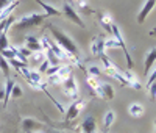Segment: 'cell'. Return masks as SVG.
Instances as JSON below:
<instances>
[{
  "mask_svg": "<svg viewBox=\"0 0 156 133\" xmlns=\"http://www.w3.org/2000/svg\"><path fill=\"white\" fill-rule=\"evenodd\" d=\"M47 28L48 31L53 35V39H55V42H58L64 50H66L69 55H72L78 63L81 64V55H80V50H78V46L73 42V39L67 35V33H64L62 30L56 28V27L53 24H47Z\"/></svg>",
  "mask_w": 156,
  "mask_h": 133,
  "instance_id": "obj_1",
  "label": "cell"
},
{
  "mask_svg": "<svg viewBox=\"0 0 156 133\" xmlns=\"http://www.w3.org/2000/svg\"><path fill=\"white\" fill-rule=\"evenodd\" d=\"M39 42H41V46H42V50H50V52H53L55 55H56V58L59 60V61H69V63H75L80 69H83V71H86L84 68H83V64H80L78 63L72 55H69V53L64 50L58 42H55V39L53 38H48V36H42L41 39H39Z\"/></svg>",
  "mask_w": 156,
  "mask_h": 133,
  "instance_id": "obj_2",
  "label": "cell"
},
{
  "mask_svg": "<svg viewBox=\"0 0 156 133\" xmlns=\"http://www.w3.org/2000/svg\"><path fill=\"white\" fill-rule=\"evenodd\" d=\"M47 14L45 13H28V14L22 16L20 19H17L14 22V28L16 30H27V28H31V27H37L47 20Z\"/></svg>",
  "mask_w": 156,
  "mask_h": 133,
  "instance_id": "obj_3",
  "label": "cell"
},
{
  "mask_svg": "<svg viewBox=\"0 0 156 133\" xmlns=\"http://www.w3.org/2000/svg\"><path fill=\"white\" fill-rule=\"evenodd\" d=\"M100 60H101V63H103V68H105L106 74L111 75L114 80H117V82H119L120 85L125 86V85H126V80H125V77H123V71H120L119 68H117L115 63H112L111 58H108L106 55H101Z\"/></svg>",
  "mask_w": 156,
  "mask_h": 133,
  "instance_id": "obj_4",
  "label": "cell"
},
{
  "mask_svg": "<svg viewBox=\"0 0 156 133\" xmlns=\"http://www.w3.org/2000/svg\"><path fill=\"white\" fill-rule=\"evenodd\" d=\"M17 72H19V75H22L25 80H27V83L34 89H41V85L45 82V80L42 78V75L37 71H31L30 68H20Z\"/></svg>",
  "mask_w": 156,
  "mask_h": 133,
  "instance_id": "obj_5",
  "label": "cell"
},
{
  "mask_svg": "<svg viewBox=\"0 0 156 133\" xmlns=\"http://www.w3.org/2000/svg\"><path fill=\"white\" fill-rule=\"evenodd\" d=\"M62 92L69 100H76L78 96H80V89H78V83H76V78L73 75H70L66 82L62 83Z\"/></svg>",
  "mask_w": 156,
  "mask_h": 133,
  "instance_id": "obj_6",
  "label": "cell"
},
{
  "mask_svg": "<svg viewBox=\"0 0 156 133\" xmlns=\"http://www.w3.org/2000/svg\"><path fill=\"white\" fill-rule=\"evenodd\" d=\"M70 75H72V66L70 64H61L59 71L56 74L48 77V83H51V85H62Z\"/></svg>",
  "mask_w": 156,
  "mask_h": 133,
  "instance_id": "obj_7",
  "label": "cell"
},
{
  "mask_svg": "<svg viewBox=\"0 0 156 133\" xmlns=\"http://www.w3.org/2000/svg\"><path fill=\"white\" fill-rule=\"evenodd\" d=\"M111 35H112V38L115 39L117 42H119V47L123 50V53H125V58H126V64H128V69H131L133 68V58L129 57V53H128V50H126V46H125V42H123V38H122V33H120V30H119V27L117 25H111Z\"/></svg>",
  "mask_w": 156,
  "mask_h": 133,
  "instance_id": "obj_8",
  "label": "cell"
},
{
  "mask_svg": "<svg viewBox=\"0 0 156 133\" xmlns=\"http://www.w3.org/2000/svg\"><path fill=\"white\" fill-rule=\"evenodd\" d=\"M87 105V100H84V99H76L70 106H69V110L66 111V119L64 121L66 122H70V121H73V119H76L78 116H80V113L83 111V108Z\"/></svg>",
  "mask_w": 156,
  "mask_h": 133,
  "instance_id": "obj_9",
  "label": "cell"
},
{
  "mask_svg": "<svg viewBox=\"0 0 156 133\" xmlns=\"http://www.w3.org/2000/svg\"><path fill=\"white\" fill-rule=\"evenodd\" d=\"M62 14L66 16L69 20H72L73 24H76L78 27H81V28H84V27H86L84 22H83V19L80 17V14L76 13V9H75L70 3H67V2L62 5Z\"/></svg>",
  "mask_w": 156,
  "mask_h": 133,
  "instance_id": "obj_10",
  "label": "cell"
},
{
  "mask_svg": "<svg viewBox=\"0 0 156 133\" xmlns=\"http://www.w3.org/2000/svg\"><path fill=\"white\" fill-rule=\"evenodd\" d=\"M90 52H92L94 57H101L105 55V38H103L101 35L100 36H95L92 39V44H90Z\"/></svg>",
  "mask_w": 156,
  "mask_h": 133,
  "instance_id": "obj_11",
  "label": "cell"
},
{
  "mask_svg": "<svg viewBox=\"0 0 156 133\" xmlns=\"http://www.w3.org/2000/svg\"><path fill=\"white\" fill-rule=\"evenodd\" d=\"M95 13V16L98 17V22L100 25L103 27V30H105L106 33L111 35V25H112V17L108 14L106 11H94Z\"/></svg>",
  "mask_w": 156,
  "mask_h": 133,
  "instance_id": "obj_12",
  "label": "cell"
},
{
  "mask_svg": "<svg viewBox=\"0 0 156 133\" xmlns=\"http://www.w3.org/2000/svg\"><path fill=\"white\" fill-rule=\"evenodd\" d=\"M80 131L81 133H97V122L94 116L84 117V121L80 124Z\"/></svg>",
  "mask_w": 156,
  "mask_h": 133,
  "instance_id": "obj_13",
  "label": "cell"
},
{
  "mask_svg": "<svg viewBox=\"0 0 156 133\" xmlns=\"http://www.w3.org/2000/svg\"><path fill=\"white\" fill-rule=\"evenodd\" d=\"M156 66V47L150 49L148 53L145 55V66H144V74L145 75H150L151 69Z\"/></svg>",
  "mask_w": 156,
  "mask_h": 133,
  "instance_id": "obj_14",
  "label": "cell"
},
{
  "mask_svg": "<svg viewBox=\"0 0 156 133\" xmlns=\"http://www.w3.org/2000/svg\"><path fill=\"white\" fill-rule=\"evenodd\" d=\"M154 6H156V0H147V2L144 3V6H142L140 13L137 14V24H144L145 19H147L148 14H150V11H151Z\"/></svg>",
  "mask_w": 156,
  "mask_h": 133,
  "instance_id": "obj_15",
  "label": "cell"
},
{
  "mask_svg": "<svg viewBox=\"0 0 156 133\" xmlns=\"http://www.w3.org/2000/svg\"><path fill=\"white\" fill-rule=\"evenodd\" d=\"M123 77H125V80H126V85H128V86H131V88L136 89V91L142 89V83L139 82L137 75L133 74V72H129V69L123 71Z\"/></svg>",
  "mask_w": 156,
  "mask_h": 133,
  "instance_id": "obj_16",
  "label": "cell"
},
{
  "mask_svg": "<svg viewBox=\"0 0 156 133\" xmlns=\"http://www.w3.org/2000/svg\"><path fill=\"white\" fill-rule=\"evenodd\" d=\"M25 47L30 52H39L42 50V46L39 42V38L36 36H25Z\"/></svg>",
  "mask_w": 156,
  "mask_h": 133,
  "instance_id": "obj_17",
  "label": "cell"
},
{
  "mask_svg": "<svg viewBox=\"0 0 156 133\" xmlns=\"http://www.w3.org/2000/svg\"><path fill=\"white\" fill-rule=\"evenodd\" d=\"M100 97L101 99H106V100H112L114 99V88L108 83H100Z\"/></svg>",
  "mask_w": 156,
  "mask_h": 133,
  "instance_id": "obj_18",
  "label": "cell"
},
{
  "mask_svg": "<svg viewBox=\"0 0 156 133\" xmlns=\"http://www.w3.org/2000/svg\"><path fill=\"white\" fill-rule=\"evenodd\" d=\"M128 113L131 117H142L145 114V108L140 103H131L128 106Z\"/></svg>",
  "mask_w": 156,
  "mask_h": 133,
  "instance_id": "obj_19",
  "label": "cell"
},
{
  "mask_svg": "<svg viewBox=\"0 0 156 133\" xmlns=\"http://www.w3.org/2000/svg\"><path fill=\"white\" fill-rule=\"evenodd\" d=\"M36 3L42 6V9L45 11V14H47V16H61V14H62V13H61V11H58L55 6H51V5H48V3L42 2V0H36Z\"/></svg>",
  "mask_w": 156,
  "mask_h": 133,
  "instance_id": "obj_20",
  "label": "cell"
},
{
  "mask_svg": "<svg viewBox=\"0 0 156 133\" xmlns=\"http://www.w3.org/2000/svg\"><path fill=\"white\" fill-rule=\"evenodd\" d=\"M14 86H16L14 80H12L11 77H9V78H6V85H5V97H3V106H6L8 100L11 99V91H12V88H14Z\"/></svg>",
  "mask_w": 156,
  "mask_h": 133,
  "instance_id": "obj_21",
  "label": "cell"
},
{
  "mask_svg": "<svg viewBox=\"0 0 156 133\" xmlns=\"http://www.w3.org/2000/svg\"><path fill=\"white\" fill-rule=\"evenodd\" d=\"M114 121H115V113H114L112 110H108L106 114L103 116V127H105L106 131L111 128V125L114 124Z\"/></svg>",
  "mask_w": 156,
  "mask_h": 133,
  "instance_id": "obj_22",
  "label": "cell"
},
{
  "mask_svg": "<svg viewBox=\"0 0 156 133\" xmlns=\"http://www.w3.org/2000/svg\"><path fill=\"white\" fill-rule=\"evenodd\" d=\"M73 3L78 6V9H80L81 13H84V14H92L94 9L89 6L87 0H73Z\"/></svg>",
  "mask_w": 156,
  "mask_h": 133,
  "instance_id": "obj_23",
  "label": "cell"
},
{
  "mask_svg": "<svg viewBox=\"0 0 156 133\" xmlns=\"http://www.w3.org/2000/svg\"><path fill=\"white\" fill-rule=\"evenodd\" d=\"M14 22H16L14 16H9V17H6L5 20H2V22H0V33H8L9 27L14 25Z\"/></svg>",
  "mask_w": 156,
  "mask_h": 133,
  "instance_id": "obj_24",
  "label": "cell"
},
{
  "mask_svg": "<svg viewBox=\"0 0 156 133\" xmlns=\"http://www.w3.org/2000/svg\"><path fill=\"white\" fill-rule=\"evenodd\" d=\"M17 52H19V49H16V47H8L6 50H3L2 53H0V55H2L5 60H12V58H16Z\"/></svg>",
  "mask_w": 156,
  "mask_h": 133,
  "instance_id": "obj_25",
  "label": "cell"
},
{
  "mask_svg": "<svg viewBox=\"0 0 156 133\" xmlns=\"http://www.w3.org/2000/svg\"><path fill=\"white\" fill-rule=\"evenodd\" d=\"M44 53H45V60L50 63V66H58V64H61V61L56 58V55L53 52H50V50H44Z\"/></svg>",
  "mask_w": 156,
  "mask_h": 133,
  "instance_id": "obj_26",
  "label": "cell"
},
{
  "mask_svg": "<svg viewBox=\"0 0 156 133\" xmlns=\"http://www.w3.org/2000/svg\"><path fill=\"white\" fill-rule=\"evenodd\" d=\"M0 69H2V72H3V75H5L6 78L11 77V72H9V63H8V60H5L2 55H0Z\"/></svg>",
  "mask_w": 156,
  "mask_h": 133,
  "instance_id": "obj_27",
  "label": "cell"
},
{
  "mask_svg": "<svg viewBox=\"0 0 156 133\" xmlns=\"http://www.w3.org/2000/svg\"><path fill=\"white\" fill-rule=\"evenodd\" d=\"M30 60H31L33 63H36V64H41V63L45 60V53H44V50L33 52V53H31V57H30Z\"/></svg>",
  "mask_w": 156,
  "mask_h": 133,
  "instance_id": "obj_28",
  "label": "cell"
},
{
  "mask_svg": "<svg viewBox=\"0 0 156 133\" xmlns=\"http://www.w3.org/2000/svg\"><path fill=\"white\" fill-rule=\"evenodd\" d=\"M9 47V42H8V35L6 33H0V53L3 50H6Z\"/></svg>",
  "mask_w": 156,
  "mask_h": 133,
  "instance_id": "obj_29",
  "label": "cell"
},
{
  "mask_svg": "<svg viewBox=\"0 0 156 133\" xmlns=\"http://www.w3.org/2000/svg\"><path fill=\"white\" fill-rule=\"evenodd\" d=\"M84 74H87V75H90V77H94V78H98L100 77V69L97 68V66H89V68L84 71Z\"/></svg>",
  "mask_w": 156,
  "mask_h": 133,
  "instance_id": "obj_30",
  "label": "cell"
},
{
  "mask_svg": "<svg viewBox=\"0 0 156 133\" xmlns=\"http://www.w3.org/2000/svg\"><path fill=\"white\" fill-rule=\"evenodd\" d=\"M108 49H119V42H117L114 38L105 39V50H108Z\"/></svg>",
  "mask_w": 156,
  "mask_h": 133,
  "instance_id": "obj_31",
  "label": "cell"
},
{
  "mask_svg": "<svg viewBox=\"0 0 156 133\" xmlns=\"http://www.w3.org/2000/svg\"><path fill=\"white\" fill-rule=\"evenodd\" d=\"M22 133H59V131H55V130H47V128L42 125V127H39V128H36V130H31V131H23V130H22Z\"/></svg>",
  "mask_w": 156,
  "mask_h": 133,
  "instance_id": "obj_32",
  "label": "cell"
},
{
  "mask_svg": "<svg viewBox=\"0 0 156 133\" xmlns=\"http://www.w3.org/2000/svg\"><path fill=\"white\" fill-rule=\"evenodd\" d=\"M153 82H156V66L151 69V74H150V77L147 78V83H145V88H148Z\"/></svg>",
  "mask_w": 156,
  "mask_h": 133,
  "instance_id": "obj_33",
  "label": "cell"
},
{
  "mask_svg": "<svg viewBox=\"0 0 156 133\" xmlns=\"http://www.w3.org/2000/svg\"><path fill=\"white\" fill-rule=\"evenodd\" d=\"M147 89H148V94H150L151 100H154V102H156V82H153Z\"/></svg>",
  "mask_w": 156,
  "mask_h": 133,
  "instance_id": "obj_34",
  "label": "cell"
},
{
  "mask_svg": "<svg viewBox=\"0 0 156 133\" xmlns=\"http://www.w3.org/2000/svg\"><path fill=\"white\" fill-rule=\"evenodd\" d=\"M48 68H50V63H48L47 60H44L41 64H39V71H37V72L42 75V74H45V72H47V69H48Z\"/></svg>",
  "mask_w": 156,
  "mask_h": 133,
  "instance_id": "obj_35",
  "label": "cell"
},
{
  "mask_svg": "<svg viewBox=\"0 0 156 133\" xmlns=\"http://www.w3.org/2000/svg\"><path fill=\"white\" fill-rule=\"evenodd\" d=\"M59 68H61V64H58V66H50V68L47 69V72H45V75H47V77H50V75L56 74V72L59 71Z\"/></svg>",
  "mask_w": 156,
  "mask_h": 133,
  "instance_id": "obj_36",
  "label": "cell"
},
{
  "mask_svg": "<svg viewBox=\"0 0 156 133\" xmlns=\"http://www.w3.org/2000/svg\"><path fill=\"white\" fill-rule=\"evenodd\" d=\"M20 96H22V89H20V86L16 85L14 88H12V91H11V97H16V99H17V97H20Z\"/></svg>",
  "mask_w": 156,
  "mask_h": 133,
  "instance_id": "obj_37",
  "label": "cell"
},
{
  "mask_svg": "<svg viewBox=\"0 0 156 133\" xmlns=\"http://www.w3.org/2000/svg\"><path fill=\"white\" fill-rule=\"evenodd\" d=\"M19 53H20V55H23L25 58H28V57H31L33 52H30L27 47H20V49H19Z\"/></svg>",
  "mask_w": 156,
  "mask_h": 133,
  "instance_id": "obj_38",
  "label": "cell"
},
{
  "mask_svg": "<svg viewBox=\"0 0 156 133\" xmlns=\"http://www.w3.org/2000/svg\"><path fill=\"white\" fill-rule=\"evenodd\" d=\"M3 97H5V86L0 88V100H3Z\"/></svg>",
  "mask_w": 156,
  "mask_h": 133,
  "instance_id": "obj_39",
  "label": "cell"
},
{
  "mask_svg": "<svg viewBox=\"0 0 156 133\" xmlns=\"http://www.w3.org/2000/svg\"><path fill=\"white\" fill-rule=\"evenodd\" d=\"M150 36H156V28H153V30H150Z\"/></svg>",
  "mask_w": 156,
  "mask_h": 133,
  "instance_id": "obj_40",
  "label": "cell"
},
{
  "mask_svg": "<svg viewBox=\"0 0 156 133\" xmlns=\"http://www.w3.org/2000/svg\"><path fill=\"white\" fill-rule=\"evenodd\" d=\"M154 128H156V119H154Z\"/></svg>",
  "mask_w": 156,
  "mask_h": 133,
  "instance_id": "obj_41",
  "label": "cell"
}]
</instances>
